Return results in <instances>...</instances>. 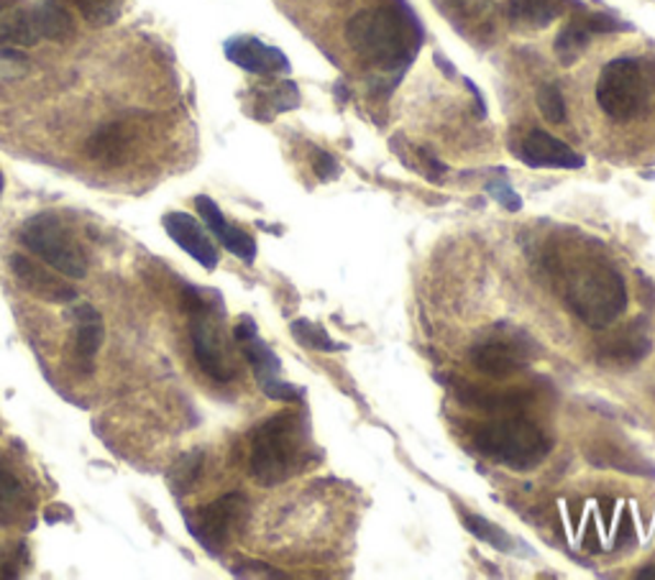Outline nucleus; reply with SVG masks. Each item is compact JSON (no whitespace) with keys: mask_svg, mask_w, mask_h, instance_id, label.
Segmentation results:
<instances>
[{"mask_svg":"<svg viewBox=\"0 0 655 580\" xmlns=\"http://www.w3.org/2000/svg\"><path fill=\"white\" fill-rule=\"evenodd\" d=\"M587 29L591 31V34H614V31H622V29H628L625 23H620V21H614L612 15H591V19L587 21Z\"/></svg>","mask_w":655,"mask_h":580,"instance_id":"31","label":"nucleus"},{"mask_svg":"<svg viewBox=\"0 0 655 580\" xmlns=\"http://www.w3.org/2000/svg\"><path fill=\"white\" fill-rule=\"evenodd\" d=\"M537 356H541V348L535 346V341L520 327L507 323L489 327L469 350L471 366L495 381H504L525 371Z\"/></svg>","mask_w":655,"mask_h":580,"instance_id":"6","label":"nucleus"},{"mask_svg":"<svg viewBox=\"0 0 655 580\" xmlns=\"http://www.w3.org/2000/svg\"><path fill=\"white\" fill-rule=\"evenodd\" d=\"M11 271L19 279V285L36 297V300H44L49 304H67L77 300V289L67 281H62V277L46 269L34 258L13 254L11 256Z\"/></svg>","mask_w":655,"mask_h":580,"instance_id":"14","label":"nucleus"},{"mask_svg":"<svg viewBox=\"0 0 655 580\" xmlns=\"http://www.w3.org/2000/svg\"><path fill=\"white\" fill-rule=\"evenodd\" d=\"M164 231L169 233V238L177 243L185 254H190L195 261H198L202 269L213 271L218 266V250L213 246V241L208 238V233L202 231V225L195 221L192 215L187 213H167L164 215Z\"/></svg>","mask_w":655,"mask_h":580,"instance_id":"15","label":"nucleus"},{"mask_svg":"<svg viewBox=\"0 0 655 580\" xmlns=\"http://www.w3.org/2000/svg\"><path fill=\"white\" fill-rule=\"evenodd\" d=\"M246 514H248L246 497L244 493L233 491V493H225L221 499H215L213 504L202 506L198 514L187 520V524H190L192 537L198 539L206 550L218 553L229 545L233 532L244 524Z\"/></svg>","mask_w":655,"mask_h":580,"instance_id":"10","label":"nucleus"},{"mask_svg":"<svg viewBox=\"0 0 655 580\" xmlns=\"http://www.w3.org/2000/svg\"><path fill=\"white\" fill-rule=\"evenodd\" d=\"M651 350L653 341L648 327L643 325V320H635V325L628 327L620 338H614L610 346L602 350V356L618 366H635L641 364L645 356H651Z\"/></svg>","mask_w":655,"mask_h":580,"instance_id":"19","label":"nucleus"},{"mask_svg":"<svg viewBox=\"0 0 655 580\" xmlns=\"http://www.w3.org/2000/svg\"><path fill=\"white\" fill-rule=\"evenodd\" d=\"M195 205H198L200 217H202V221H206L208 228L213 231L215 238L223 243L225 250H231L233 256L241 258V261L254 264V258H256V241L252 238V235L225 221V215L221 213V208L215 205V200L206 198V194H200V198L195 200Z\"/></svg>","mask_w":655,"mask_h":580,"instance_id":"17","label":"nucleus"},{"mask_svg":"<svg viewBox=\"0 0 655 580\" xmlns=\"http://www.w3.org/2000/svg\"><path fill=\"white\" fill-rule=\"evenodd\" d=\"M290 333L302 348H310V350L335 353V350L346 348V346H341V343H335L321 325L310 323V320H295V323L290 325Z\"/></svg>","mask_w":655,"mask_h":580,"instance_id":"24","label":"nucleus"},{"mask_svg":"<svg viewBox=\"0 0 655 580\" xmlns=\"http://www.w3.org/2000/svg\"><path fill=\"white\" fill-rule=\"evenodd\" d=\"M11 3H13V0H0V11H5V8Z\"/></svg>","mask_w":655,"mask_h":580,"instance_id":"33","label":"nucleus"},{"mask_svg":"<svg viewBox=\"0 0 655 580\" xmlns=\"http://www.w3.org/2000/svg\"><path fill=\"white\" fill-rule=\"evenodd\" d=\"M637 578H648V580H655V566H648V568H643L641 573H637Z\"/></svg>","mask_w":655,"mask_h":580,"instance_id":"32","label":"nucleus"},{"mask_svg":"<svg viewBox=\"0 0 655 580\" xmlns=\"http://www.w3.org/2000/svg\"><path fill=\"white\" fill-rule=\"evenodd\" d=\"M313 169H315V175L323 179V182H333V179H338V177H341L338 161H335L333 156H331V154H325V152H315Z\"/></svg>","mask_w":655,"mask_h":580,"instance_id":"30","label":"nucleus"},{"mask_svg":"<svg viewBox=\"0 0 655 580\" xmlns=\"http://www.w3.org/2000/svg\"><path fill=\"white\" fill-rule=\"evenodd\" d=\"M308 458L310 430L298 412H279L254 430L248 470L262 486L290 481Z\"/></svg>","mask_w":655,"mask_h":580,"instance_id":"2","label":"nucleus"},{"mask_svg":"<svg viewBox=\"0 0 655 580\" xmlns=\"http://www.w3.org/2000/svg\"><path fill=\"white\" fill-rule=\"evenodd\" d=\"M487 458L512 470H533L548 458L551 440L543 430L522 417L489 422L474 437Z\"/></svg>","mask_w":655,"mask_h":580,"instance_id":"4","label":"nucleus"},{"mask_svg":"<svg viewBox=\"0 0 655 580\" xmlns=\"http://www.w3.org/2000/svg\"><path fill=\"white\" fill-rule=\"evenodd\" d=\"M464 527L471 532L474 537L481 539V543L495 547L499 553H512L514 550V537L507 535L502 527H497L495 522H489L487 516L479 514H464Z\"/></svg>","mask_w":655,"mask_h":580,"instance_id":"23","label":"nucleus"},{"mask_svg":"<svg viewBox=\"0 0 655 580\" xmlns=\"http://www.w3.org/2000/svg\"><path fill=\"white\" fill-rule=\"evenodd\" d=\"M90 26H108L121 15L123 0H73Z\"/></svg>","mask_w":655,"mask_h":580,"instance_id":"26","label":"nucleus"},{"mask_svg":"<svg viewBox=\"0 0 655 580\" xmlns=\"http://www.w3.org/2000/svg\"><path fill=\"white\" fill-rule=\"evenodd\" d=\"M518 159L533 169H581L584 156L545 131H530L514 148Z\"/></svg>","mask_w":655,"mask_h":580,"instance_id":"13","label":"nucleus"},{"mask_svg":"<svg viewBox=\"0 0 655 580\" xmlns=\"http://www.w3.org/2000/svg\"><path fill=\"white\" fill-rule=\"evenodd\" d=\"M23 246L31 254L49 264L54 271L69 279H85L88 277V254L77 243L75 233L59 221L57 215L42 213L29 217L19 233Z\"/></svg>","mask_w":655,"mask_h":580,"instance_id":"5","label":"nucleus"},{"mask_svg":"<svg viewBox=\"0 0 655 580\" xmlns=\"http://www.w3.org/2000/svg\"><path fill=\"white\" fill-rule=\"evenodd\" d=\"M489 194L491 198H495L499 205H504L507 210H510V213H518V210L522 208V200H520V194L512 190L510 185L504 182V179H497V182H489Z\"/></svg>","mask_w":655,"mask_h":580,"instance_id":"29","label":"nucleus"},{"mask_svg":"<svg viewBox=\"0 0 655 580\" xmlns=\"http://www.w3.org/2000/svg\"><path fill=\"white\" fill-rule=\"evenodd\" d=\"M223 52L233 65L252 75L275 77L290 72V59L285 57V52L259 42L256 36H233L223 44Z\"/></svg>","mask_w":655,"mask_h":580,"instance_id":"12","label":"nucleus"},{"mask_svg":"<svg viewBox=\"0 0 655 580\" xmlns=\"http://www.w3.org/2000/svg\"><path fill=\"white\" fill-rule=\"evenodd\" d=\"M537 111L548 123H564L566 121V100L564 92L556 82H545L541 90H537Z\"/></svg>","mask_w":655,"mask_h":580,"instance_id":"28","label":"nucleus"},{"mask_svg":"<svg viewBox=\"0 0 655 580\" xmlns=\"http://www.w3.org/2000/svg\"><path fill=\"white\" fill-rule=\"evenodd\" d=\"M564 300L584 325L602 331L628 308V287L620 271L607 264H584L568 274Z\"/></svg>","mask_w":655,"mask_h":580,"instance_id":"3","label":"nucleus"},{"mask_svg":"<svg viewBox=\"0 0 655 580\" xmlns=\"http://www.w3.org/2000/svg\"><path fill=\"white\" fill-rule=\"evenodd\" d=\"M73 317L77 323L75 331V360L80 366L82 373H92L96 371V360L100 346H103L106 338V325H103V315L92 308L88 302H80L73 310Z\"/></svg>","mask_w":655,"mask_h":580,"instance_id":"16","label":"nucleus"},{"mask_svg":"<svg viewBox=\"0 0 655 580\" xmlns=\"http://www.w3.org/2000/svg\"><path fill=\"white\" fill-rule=\"evenodd\" d=\"M31 512V491L19 470L0 458V527H15Z\"/></svg>","mask_w":655,"mask_h":580,"instance_id":"18","label":"nucleus"},{"mask_svg":"<svg viewBox=\"0 0 655 580\" xmlns=\"http://www.w3.org/2000/svg\"><path fill=\"white\" fill-rule=\"evenodd\" d=\"M233 335H236V341L241 343V350H244L248 366H252V371L256 376V381H259L264 394L275 399V402H285V404L298 402L300 391L295 389L290 381L279 379L282 360H279L277 353L259 338V331H256L254 320L241 317V323L236 325Z\"/></svg>","mask_w":655,"mask_h":580,"instance_id":"9","label":"nucleus"},{"mask_svg":"<svg viewBox=\"0 0 655 580\" xmlns=\"http://www.w3.org/2000/svg\"><path fill=\"white\" fill-rule=\"evenodd\" d=\"M589 38H591V31L587 29V23H579V21L566 23V26L560 29L556 44H553V52H556L560 65L566 67L574 65V62L584 54V49L589 46Z\"/></svg>","mask_w":655,"mask_h":580,"instance_id":"22","label":"nucleus"},{"mask_svg":"<svg viewBox=\"0 0 655 580\" xmlns=\"http://www.w3.org/2000/svg\"><path fill=\"white\" fill-rule=\"evenodd\" d=\"M202 466H206V453L202 450H192L177 460V466L171 468V486L177 491H190L198 476L202 473Z\"/></svg>","mask_w":655,"mask_h":580,"instance_id":"27","label":"nucleus"},{"mask_svg":"<svg viewBox=\"0 0 655 580\" xmlns=\"http://www.w3.org/2000/svg\"><path fill=\"white\" fill-rule=\"evenodd\" d=\"M38 21H42V34L49 42H67L75 34V21L67 13L65 5H59L57 0H42L36 3Z\"/></svg>","mask_w":655,"mask_h":580,"instance_id":"21","label":"nucleus"},{"mask_svg":"<svg viewBox=\"0 0 655 580\" xmlns=\"http://www.w3.org/2000/svg\"><path fill=\"white\" fill-rule=\"evenodd\" d=\"M560 15L556 0H507V19L518 29H545Z\"/></svg>","mask_w":655,"mask_h":580,"instance_id":"20","label":"nucleus"},{"mask_svg":"<svg viewBox=\"0 0 655 580\" xmlns=\"http://www.w3.org/2000/svg\"><path fill=\"white\" fill-rule=\"evenodd\" d=\"M136 141L138 123L131 121V118H119V121L100 125V129L92 133L88 144H85V156H88L90 161L103 164V167H121V164L129 159Z\"/></svg>","mask_w":655,"mask_h":580,"instance_id":"11","label":"nucleus"},{"mask_svg":"<svg viewBox=\"0 0 655 580\" xmlns=\"http://www.w3.org/2000/svg\"><path fill=\"white\" fill-rule=\"evenodd\" d=\"M182 308L190 315L192 353L202 373L218 383H229L236 376V368H233L231 353L223 343L221 327H218L215 308L195 287H185Z\"/></svg>","mask_w":655,"mask_h":580,"instance_id":"7","label":"nucleus"},{"mask_svg":"<svg viewBox=\"0 0 655 580\" xmlns=\"http://www.w3.org/2000/svg\"><path fill=\"white\" fill-rule=\"evenodd\" d=\"M346 42L356 57L381 72H400L423 44L418 21L400 5H379L356 13L346 26Z\"/></svg>","mask_w":655,"mask_h":580,"instance_id":"1","label":"nucleus"},{"mask_svg":"<svg viewBox=\"0 0 655 580\" xmlns=\"http://www.w3.org/2000/svg\"><path fill=\"white\" fill-rule=\"evenodd\" d=\"M0 194H3V171H0Z\"/></svg>","mask_w":655,"mask_h":580,"instance_id":"34","label":"nucleus"},{"mask_svg":"<svg viewBox=\"0 0 655 580\" xmlns=\"http://www.w3.org/2000/svg\"><path fill=\"white\" fill-rule=\"evenodd\" d=\"M648 100V77L641 59L618 57L607 62L597 80V103L607 118L628 123L643 113Z\"/></svg>","mask_w":655,"mask_h":580,"instance_id":"8","label":"nucleus"},{"mask_svg":"<svg viewBox=\"0 0 655 580\" xmlns=\"http://www.w3.org/2000/svg\"><path fill=\"white\" fill-rule=\"evenodd\" d=\"M259 105H267V111L262 113V121H271V115L277 113H285V111H292V108L300 105V90L298 85L285 80V82H277L275 88L269 92H264Z\"/></svg>","mask_w":655,"mask_h":580,"instance_id":"25","label":"nucleus"}]
</instances>
